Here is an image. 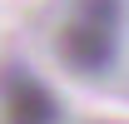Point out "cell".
<instances>
[{
    "label": "cell",
    "instance_id": "1",
    "mask_svg": "<svg viewBox=\"0 0 129 124\" xmlns=\"http://www.w3.org/2000/svg\"><path fill=\"white\" fill-rule=\"evenodd\" d=\"M119 20H124V5L119 0H84L80 15L64 25L60 35V55L70 70L80 75H104L119 55Z\"/></svg>",
    "mask_w": 129,
    "mask_h": 124
},
{
    "label": "cell",
    "instance_id": "2",
    "mask_svg": "<svg viewBox=\"0 0 129 124\" xmlns=\"http://www.w3.org/2000/svg\"><path fill=\"white\" fill-rule=\"evenodd\" d=\"M0 119H5V124H60V99H55L35 75L15 70V75L5 79Z\"/></svg>",
    "mask_w": 129,
    "mask_h": 124
}]
</instances>
